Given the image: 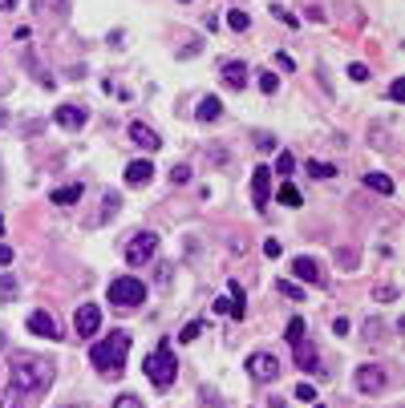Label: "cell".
Returning <instances> with one entry per match:
<instances>
[{"label":"cell","instance_id":"1","mask_svg":"<svg viewBox=\"0 0 405 408\" xmlns=\"http://www.w3.org/2000/svg\"><path fill=\"white\" fill-rule=\"evenodd\" d=\"M9 384L21 392H41L53 384V364L45 356H33V352H16L9 360Z\"/></svg>","mask_w":405,"mask_h":408},{"label":"cell","instance_id":"2","mask_svg":"<svg viewBox=\"0 0 405 408\" xmlns=\"http://www.w3.org/2000/svg\"><path fill=\"white\" fill-rule=\"evenodd\" d=\"M126 352H130V335L126 332H114L106 335V340H98V344L89 347V364L98 372H122L126 368Z\"/></svg>","mask_w":405,"mask_h":408},{"label":"cell","instance_id":"3","mask_svg":"<svg viewBox=\"0 0 405 408\" xmlns=\"http://www.w3.org/2000/svg\"><path fill=\"white\" fill-rule=\"evenodd\" d=\"M142 368H146V376H150L154 388H170V384L178 380V360H175V347H170V335L158 340V347L146 356Z\"/></svg>","mask_w":405,"mask_h":408},{"label":"cell","instance_id":"4","mask_svg":"<svg viewBox=\"0 0 405 408\" xmlns=\"http://www.w3.org/2000/svg\"><path fill=\"white\" fill-rule=\"evenodd\" d=\"M106 299L114 308H138V303H146V283L134 279V275H122V279H114L106 287Z\"/></svg>","mask_w":405,"mask_h":408},{"label":"cell","instance_id":"5","mask_svg":"<svg viewBox=\"0 0 405 408\" xmlns=\"http://www.w3.org/2000/svg\"><path fill=\"white\" fill-rule=\"evenodd\" d=\"M154 251H158V235L154 231H138V235L126 243V263L130 267H146L154 259Z\"/></svg>","mask_w":405,"mask_h":408},{"label":"cell","instance_id":"6","mask_svg":"<svg viewBox=\"0 0 405 408\" xmlns=\"http://www.w3.org/2000/svg\"><path fill=\"white\" fill-rule=\"evenodd\" d=\"M247 376H252L255 384H272L280 376V360L272 356V352H252V356H247Z\"/></svg>","mask_w":405,"mask_h":408},{"label":"cell","instance_id":"7","mask_svg":"<svg viewBox=\"0 0 405 408\" xmlns=\"http://www.w3.org/2000/svg\"><path fill=\"white\" fill-rule=\"evenodd\" d=\"M385 384H389L385 368H377V364H361V368H357V392L377 396V392H385Z\"/></svg>","mask_w":405,"mask_h":408},{"label":"cell","instance_id":"8","mask_svg":"<svg viewBox=\"0 0 405 408\" xmlns=\"http://www.w3.org/2000/svg\"><path fill=\"white\" fill-rule=\"evenodd\" d=\"M252 202H255V211H267V202H272V170L267 166L252 170Z\"/></svg>","mask_w":405,"mask_h":408},{"label":"cell","instance_id":"9","mask_svg":"<svg viewBox=\"0 0 405 408\" xmlns=\"http://www.w3.org/2000/svg\"><path fill=\"white\" fill-rule=\"evenodd\" d=\"M98 328H101L98 303H81V308H77V315H73V332L77 335H98Z\"/></svg>","mask_w":405,"mask_h":408},{"label":"cell","instance_id":"10","mask_svg":"<svg viewBox=\"0 0 405 408\" xmlns=\"http://www.w3.org/2000/svg\"><path fill=\"white\" fill-rule=\"evenodd\" d=\"M292 275H296V279H304V283H312V287L324 283V271H320V263H317V259H308V255H296V259H292Z\"/></svg>","mask_w":405,"mask_h":408},{"label":"cell","instance_id":"11","mask_svg":"<svg viewBox=\"0 0 405 408\" xmlns=\"http://www.w3.org/2000/svg\"><path fill=\"white\" fill-rule=\"evenodd\" d=\"M130 142H134L138 150H146V154L163 150V137H158V130H150L146 122H134V125H130Z\"/></svg>","mask_w":405,"mask_h":408},{"label":"cell","instance_id":"12","mask_svg":"<svg viewBox=\"0 0 405 408\" xmlns=\"http://www.w3.org/2000/svg\"><path fill=\"white\" fill-rule=\"evenodd\" d=\"M296 368H304V372H324L320 368V352H317V344L312 340H296Z\"/></svg>","mask_w":405,"mask_h":408},{"label":"cell","instance_id":"13","mask_svg":"<svg viewBox=\"0 0 405 408\" xmlns=\"http://www.w3.org/2000/svg\"><path fill=\"white\" fill-rule=\"evenodd\" d=\"M247 81H252V69H247L243 61H227V65H223V85H227V89L240 93V89H247Z\"/></svg>","mask_w":405,"mask_h":408},{"label":"cell","instance_id":"14","mask_svg":"<svg viewBox=\"0 0 405 408\" xmlns=\"http://www.w3.org/2000/svg\"><path fill=\"white\" fill-rule=\"evenodd\" d=\"M53 117H57L61 130H81V125L89 122V113L81 110V105H61V110H53Z\"/></svg>","mask_w":405,"mask_h":408},{"label":"cell","instance_id":"15","mask_svg":"<svg viewBox=\"0 0 405 408\" xmlns=\"http://www.w3.org/2000/svg\"><path fill=\"white\" fill-rule=\"evenodd\" d=\"M29 332L41 335V340H57V320H53L49 311H33L29 315Z\"/></svg>","mask_w":405,"mask_h":408},{"label":"cell","instance_id":"16","mask_svg":"<svg viewBox=\"0 0 405 408\" xmlns=\"http://www.w3.org/2000/svg\"><path fill=\"white\" fill-rule=\"evenodd\" d=\"M195 117H199L202 125H211L223 117V101L215 98V93H207V98H199V110H195Z\"/></svg>","mask_w":405,"mask_h":408},{"label":"cell","instance_id":"17","mask_svg":"<svg viewBox=\"0 0 405 408\" xmlns=\"http://www.w3.org/2000/svg\"><path fill=\"white\" fill-rule=\"evenodd\" d=\"M150 178H154L150 158H138V162H130V166H126V186H146Z\"/></svg>","mask_w":405,"mask_h":408},{"label":"cell","instance_id":"18","mask_svg":"<svg viewBox=\"0 0 405 408\" xmlns=\"http://www.w3.org/2000/svg\"><path fill=\"white\" fill-rule=\"evenodd\" d=\"M33 13L37 16H53V21H61L69 13V0H33Z\"/></svg>","mask_w":405,"mask_h":408},{"label":"cell","instance_id":"19","mask_svg":"<svg viewBox=\"0 0 405 408\" xmlns=\"http://www.w3.org/2000/svg\"><path fill=\"white\" fill-rule=\"evenodd\" d=\"M118 211H122V194H118V190H106V194H101V214L93 219V226H101L106 219H114Z\"/></svg>","mask_w":405,"mask_h":408},{"label":"cell","instance_id":"20","mask_svg":"<svg viewBox=\"0 0 405 408\" xmlns=\"http://www.w3.org/2000/svg\"><path fill=\"white\" fill-rule=\"evenodd\" d=\"M365 186H369V190H377V194H393V178H389V174H381V170H369Z\"/></svg>","mask_w":405,"mask_h":408},{"label":"cell","instance_id":"21","mask_svg":"<svg viewBox=\"0 0 405 408\" xmlns=\"http://www.w3.org/2000/svg\"><path fill=\"white\" fill-rule=\"evenodd\" d=\"M0 408H29V400H25V392H21V388H13V384H9V388L0 392Z\"/></svg>","mask_w":405,"mask_h":408},{"label":"cell","instance_id":"22","mask_svg":"<svg viewBox=\"0 0 405 408\" xmlns=\"http://www.w3.org/2000/svg\"><path fill=\"white\" fill-rule=\"evenodd\" d=\"M53 202L57 206H69V202H81V186H61V190H53Z\"/></svg>","mask_w":405,"mask_h":408},{"label":"cell","instance_id":"23","mask_svg":"<svg viewBox=\"0 0 405 408\" xmlns=\"http://www.w3.org/2000/svg\"><path fill=\"white\" fill-rule=\"evenodd\" d=\"M16 299V275L0 271V303H13Z\"/></svg>","mask_w":405,"mask_h":408},{"label":"cell","instance_id":"24","mask_svg":"<svg viewBox=\"0 0 405 408\" xmlns=\"http://www.w3.org/2000/svg\"><path fill=\"white\" fill-rule=\"evenodd\" d=\"M276 198L284 202V206H300V202H304V198H300V190H296L292 182H284V186H280V190H276Z\"/></svg>","mask_w":405,"mask_h":408},{"label":"cell","instance_id":"25","mask_svg":"<svg viewBox=\"0 0 405 408\" xmlns=\"http://www.w3.org/2000/svg\"><path fill=\"white\" fill-rule=\"evenodd\" d=\"M227 25L235 28V33H247V28H252V16L243 13V9H231V13H227Z\"/></svg>","mask_w":405,"mask_h":408},{"label":"cell","instance_id":"26","mask_svg":"<svg viewBox=\"0 0 405 408\" xmlns=\"http://www.w3.org/2000/svg\"><path fill=\"white\" fill-rule=\"evenodd\" d=\"M292 170H296V158H292L288 150H280V158H276V170H272V174H280V178H288Z\"/></svg>","mask_w":405,"mask_h":408},{"label":"cell","instance_id":"27","mask_svg":"<svg viewBox=\"0 0 405 408\" xmlns=\"http://www.w3.org/2000/svg\"><path fill=\"white\" fill-rule=\"evenodd\" d=\"M308 174L312 178H337V166L332 162H308Z\"/></svg>","mask_w":405,"mask_h":408},{"label":"cell","instance_id":"28","mask_svg":"<svg viewBox=\"0 0 405 408\" xmlns=\"http://www.w3.org/2000/svg\"><path fill=\"white\" fill-rule=\"evenodd\" d=\"M202 335V323L195 320V323H187V328H183V332H178V340H183V344H195V340H199Z\"/></svg>","mask_w":405,"mask_h":408},{"label":"cell","instance_id":"29","mask_svg":"<svg viewBox=\"0 0 405 408\" xmlns=\"http://www.w3.org/2000/svg\"><path fill=\"white\" fill-rule=\"evenodd\" d=\"M170 182H175V186L190 182V166H187V162H175V170H170Z\"/></svg>","mask_w":405,"mask_h":408},{"label":"cell","instance_id":"30","mask_svg":"<svg viewBox=\"0 0 405 408\" xmlns=\"http://www.w3.org/2000/svg\"><path fill=\"white\" fill-rule=\"evenodd\" d=\"M260 77V89H264V93H276V85H280V77L272 73V69H264V73H255Z\"/></svg>","mask_w":405,"mask_h":408},{"label":"cell","instance_id":"31","mask_svg":"<svg viewBox=\"0 0 405 408\" xmlns=\"http://www.w3.org/2000/svg\"><path fill=\"white\" fill-rule=\"evenodd\" d=\"M276 291L280 295H288V299H304V291L296 283H288V279H276Z\"/></svg>","mask_w":405,"mask_h":408},{"label":"cell","instance_id":"32","mask_svg":"<svg viewBox=\"0 0 405 408\" xmlns=\"http://www.w3.org/2000/svg\"><path fill=\"white\" fill-rule=\"evenodd\" d=\"M296 400H304V404H317V388H312V384H296Z\"/></svg>","mask_w":405,"mask_h":408},{"label":"cell","instance_id":"33","mask_svg":"<svg viewBox=\"0 0 405 408\" xmlns=\"http://www.w3.org/2000/svg\"><path fill=\"white\" fill-rule=\"evenodd\" d=\"M349 77H353L357 85H365V81H369V65H361V61H357V65H349Z\"/></svg>","mask_w":405,"mask_h":408},{"label":"cell","instance_id":"34","mask_svg":"<svg viewBox=\"0 0 405 408\" xmlns=\"http://www.w3.org/2000/svg\"><path fill=\"white\" fill-rule=\"evenodd\" d=\"M296 340H304V320H300V315L288 323V344H296Z\"/></svg>","mask_w":405,"mask_h":408},{"label":"cell","instance_id":"35","mask_svg":"<svg viewBox=\"0 0 405 408\" xmlns=\"http://www.w3.org/2000/svg\"><path fill=\"white\" fill-rule=\"evenodd\" d=\"M114 408H142V400H138L134 392H122V396L114 400Z\"/></svg>","mask_w":405,"mask_h":408},{"label":"cell","instance_id":"36","mask_svg":"<svg viewBox=\"0 0 405 408\" xmlns=\"http://www.w3.org/2000/svg\"><path fill=\"white\" fill-rule=\"evenodd\" d=\"M373 299H377V303H393V299H397V287H377Z\"/></svg>","mask_w":405,"mask_h":408},{"label":"cell","instance_id":"37","mask_svg":"<svg viewBox=\"0 0 405 408\" xmlns=\"http://www.w3.org/2000/svg\"><path fill=\"white\" fill-rule=\"evenodd\" d=\"M207 162H215V166H227V150H211V146H207Z\"/></svg>","mask_w":405,"mask_h":408},{"label":"cell","instance_id":"38","mask_svg":"<svg viewBox=\"0 0 405 408\" xmlns=\"http://www.w3.org/2000/svg\"><path fill=\"white\" fill-rule=\"evenodd\" d=\"M255 146L264 150V154H272V150H276V137H272V134H255Z\"/></svg>","mask_w":405,"mask_h":408},{"label":"cell","instance_id":"39","mask_svg":"<svg viewBox=\"0 0 405 408\" xmlns=\"http://www.w3.org/2000/svg\"><path fill=\"white\" fill-rule=\"evenodd\" d=\"M227 291H231V299H235V303H243V308H247V295H243V287L235 283V279L227 283Z\"/></svg>","mask_w":405,"mask_h":408},{"label":"cell","instance_id":"40","mask_svg":"<svg viewBox=\"0 0 405 408\" xmlns=\"http://www.w3.org/2000/svg\"><path fill=\"white\" fill-rule=\"evenodd\" d=\"M264 255H267V259H280V239H267V243H264Z\"/></svg>","mask_w":405,"mask_h":408},{"label":"cell","instance_id":"41","mask_svg":"<svg viewBox=\"0 0 405 408\" xmlns=\"http://www.w3.org/2000/svg\"><path fill=\"white\" fill-rule=\"evenodd\" d=\"M389 98H393V101H401V98H405V81H401V77H397V81L389 85Z\"/></svg>","mask_w":405,"mask_h":408},{"label":"cell","instance_id":"42","mask_svg":"<svg viewBox=\"0 0 405 408\" xmlns=\"http://www.w3.org/2000/svg\"><path fill=\"white\" fill-rule=\"evenodd\" d=\"M9 263H13V247H9V243H0V267H9Z\"/></svg>","mask_w":405,"mask_h":408},{"label":"cell","instance_id":"43","mask_svg":"<svg viewBox=\"0 0 405 408\" xmlns=\"http://www.w3.org/2000/svg\"><path fill=\"white\" fill-rule=\"evenodd\" d=\"M170 271H175V267H170V263H163V267H158V283H170Z\"/></svg>","mask_w":405,"mask_h":408},{"label":"cell","instance_id":"44","mask_svg":"<svg viewBox=\"0 0 405 408\" xmlns=\"http://www.w3.org/2000/svg\"><path fill=\"white\" fill-rule=\"evenodd\" d=\"M276 13H280V9H276ZM280 21H284L288 28H300V16H292V13H280Z\"/></svg>","mask_w":405,"mask_h":408},{"label":"cell","instance_id":"45","mask_svg":"<svg viewBox=\"0 0 405 408\" xmlns=\"http://www.w3.org/2000/svg\"><path fill=\"white\" fill-rule=\"evenodd\" d=\"M332 332L344 335V332H349V320H344V315H341V320H332Z\"/></svg>","mask_w":405,"mask_h":408},{"label":"cell","instance_id":"46","mask_svg":"<svg viewBox=\"0 0 405 408\" xmlns=\"http://www.w3.org/2000/svg\"><path fill=\"white\" fill-rule=\"evenodd\" d=\"M9 9H16V0H0V13H9Z\"/></svg>","mask_w":405,"mask_h":408},{"label":"cell","instance_id":"47","mask_svg":"<svg viewBox=\"0 0 405 408\" xmlns=\"http://www.w3.org/2000/svg\"><path fill=\"white\" fill-rule=\"evenodd\" d=\"M267 408H284V400H280V396H272V400H267Z\"/></svg>","mask_w":405,"mask_h":408},{"label":"cell","instance_id":"48","mask_svg":"<svg viewBox=\"0 0 405 408\" xmlns=\"http://www.w3.org/2000/svg\"><path fill=\"white\" fill-rule=\"evenodd\" d=\"M4 125H9V113H4V110H0V130H4Z\"/></svg>","mask_w":405,"mask_h":408},{"label":"cell","instance_id":"49","mask_svg":"<svg viewBox=\"0 0 405 408\" xmlns=\"http://www.w3.org/2000/svg\"><path fill=\"white\" fill-rule=\"evenodd\" d=\"M65 408H86V404H65Z\"/></svg>","mask_w":405,"mask_h":408},{"label":"cell","instance_id":"50","mask_svg":"<svg viewBox=\"0 0 405 408\" xmlns=\"http://www.w3.org/2000/svg\"><path fill=\"white\" fill-rule=\"evenodd\" d=\"M0 235H4V219H0Z\"/></svg>","mask_w":405,"mask_h":408},{"label":"cell","instance_id":"51","mask_svg":"<svg viewBox=\"0 0 405 408\" xmlns=\"http://www.w3.org/2000/svg\"><path fill=\"white\" fill-rule=\"evenodd\" d=\"M312 408H324V404H312Z\"/></svg>","mask_w":405,"mask_h":408},{"label":"cell","instance_id":"52","mask_svg":"<svg viewBox=\"0 0 405 408\" xmlns=\"http://www.w3.org/2000/svg\"><path fill=\"white\" fill-rule=\"evenodd\" d=\"M0 89H4V81H0Z\"/></svg>","mask_w":405,"mask_h":408}]
</instances>
